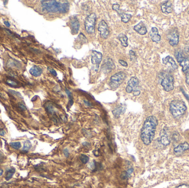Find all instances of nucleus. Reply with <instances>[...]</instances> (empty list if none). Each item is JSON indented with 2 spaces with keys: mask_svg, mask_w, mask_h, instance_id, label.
Listing matches in <instances>:
<instances>
[{
  "mask_svg": "<svg viewBox=\"0 0 189 188\" xmlns=\"http://www.w3.org/2000/svg\"><path fill=\"white\" fill-rule=\"evenodd\" d=\"M186 83L189 86V71L187 72L186 75Z\"/></svg>",
  "mask_w": 189,
  "mask_h": 188,
  "instance_id": "nucleus-40",
  "label": "nucleus"
},
{
  "mask_svg": "<svg viewBox=\"0 0 189 188\" xmlns=\"http://www.w3.org/2000/svg\"><path fill=\"white\" fill-rule=\"evenodd\" d=\"M158 124V120L155 116L147 118L141 132V140L144 144L149 145L151 144L155 136Z\"/></svg>",
  "mask_w": 189,
  "mask_h": 188,
  "instance_id": "nucleus-1",
  "label": "nucleus"
},
{
  "mask_svg": "<svg viewBox=\"0 0 189 188\" xmlns=\"http://www.w3.org/2000/svg\"><path fill=\"white\" fill-rule=\"evenodd\" d=\"M66 92L69 98V103L71 104V105H72L73 103V101H72V93L70 92L69 90L66 89Z\"/></svg>",
  "mask_w": 189,
  "mask_h": 188,
  "instance_id": "nucleus-31",
  "label": "nucleus"
},
{
  "mask_svg": "<svg viewBox=\"0 0 189 188\" xmlns=\"http://www.w3.org/2000/svg\"><path fill=\"white\" fill-rule=\"evenodd\" d=\"M102 59V54L100 52L93 50L91 54V62L92 64L96 67V70L99 68V65Z\"/></svg>",
  "mask_w": 189,
  "mask_h": 188,
  "instance_id": "nucleus-10",
  "label": "nucleus"
},
{
  "mask_svg": "<svg viewBox=\"0 0 189 188\" xmlns=\"http://www.w3.org/2000/svg\"><path fill=\"white\" fill-rule=\"evenodd\" d=\"M161 137L159 141L161 142V144L164 146H168L170 143V132H169V129L168 128L165 127L164 128H163L161 132Z\"/></svg>",
  "mask_w": 189,
  "mask_h": 188,
  "instance_id": "nucleus-8",
  "label": "nucleus"
},
{
  "mask_svg": "<svg viewBox=\"0 0 189 188\" xmlns=\"http://www.w3.org/2000/svg\"><path fill=\"white\" fill-rule=\"evenodd\" d=\"M48 70L49 71V72H50L53 75H54V76H56L57 75V74H56V72L54 69H53V68H48Z\"/></svg>",
  "mask_w": 189,
  "mask_h": 188,
  "instance_id": "nucleus-39",
  "label": "nucleus"
},
{
  "mask_svg": "<svg viewBox=\"0 0 189 188\" xmlns=\"http://www.w3.org/2000/svg\"><path fill=\"white\" fill-rule=\"evenodd\" d=\"M8 92H9L11 94H12V95H13V96L21 97V95L19 92H16V91H12V90H8Z\"/></svg>",
  "mask_w": 189,
  "mask_h": 188,
  "instance_id": "nucleus-34",
  "label": "nucleus"
},
{
  "mask_svg": "<svg viewBox=\"0 0 189 188\" xmlns=\"http://www.w3.org/2000/svg\"><path fill=\"white\" fill-rule=\"evenodd\" d=\"M119 63H120L122 66H124V67H127V66H128V64H127V62L125 61L124 60H119Z\"/></svg>",
  "mask_w": 189,
  "mask_h": 188,
  "instance_id": "nucleus-37",
  "label": "nucleus"
},
{
  "mask_svg": "<svg viewBox=\"0 0 189 188\" xmlns=\"http://www.w3.org/2000/svg\"><path fill=\"white\" fill-rule=\"evenodd\" d=\"M186 106L182 100H174L170 104V111L174 118L182 116L186 110Z\"/></svg>",
  "mask_w": 189,
  "mask_h": 188,
  "instance_id": "nucleus-3",
  "label": "nucleus"
},
{
  "mask_svg": "<svg viewBox=\"0 0 189 188\" xmlns=\"http://www.w3.org/2000/svg\"><path fill=\"white\" fill-rule=\"evenodd\" d=\"M168 40L169 44L173 47L177 45L179 41V34L177 29H172L168 34Z\"/></svg>",
  "mask_w": 189,
  "mask_h": 188,
  "instance_id": "nucleus-7",
  "label": "nucleus"
},
{
  "mask_svg": "<svg viewBox=\"0 0 189 188\" xmlns=\"http://www.w3.org/2000/svg\"><path fill=\"white\" fill-rule=\"evenodd\" d=\"M96 20V16L95 13H92L86 18L85 21V27L86 32L89 34H94Z\"/></svg>",
  "mask_w": 189,
  "mask_h": 188,
  "instance_id": "nucleus-6",
  "label": "nucleus"
},
{
  "mask_svg": "<svg viewBox=\"0 0 189 188\" xmlns=\"http://www.w3.org/2000/svg\"><path fill=\"white\" fill-rule=\"evenodd\" d=\"M104 65L102 66V68H104V70H106L107 71H111L112 70H113V68H115V65L112 61V60L111 59H108V60H107V61L105 62V64H103Z\"/></svg>",
  "mask_w": 189,
  "mask_h": 188,
  "instance_id": "nucleus-21",
  "label": "nucleus"
},
{
  "mask_svg": "<svg viewBox=\"0 0 189 188\" xmlns=\"http://www.w3.org/2000/svg\"><path fill=\"white\" fill-rule=\"evenodd\" d=\"M126 109V107L125 105H123V104L120 105V106H118L117 108H115L113 110V114L116 118H119L121 114H123L125 112Z\"/></svg>",
  "mask_w": 189,
  "mask_h": 188,
  "instance_id": "nucleus-18",
  "label": "nucleus"
},
{
  "mask_svg": "<svg viewBox=\"0 0 189 188\" xmlns=\"http://www.w3.org/2000/svg\"><path fill=\"white\" fill-rule=\"evenodd\" d=\"M15 171H16V170L14 168H11L9 169H8V171L6 173V177H5L6 180H10L12 178L13 174H15Z\"/></svg>",
  "mask_w": 189,
  "mask_h": 188,
  "instance_id": "nucleus-25",
  "label": "nucleus"
},
{
  "mask_svg": "<svg viewBox=\"0 0 189 188\" xmlns=\"http://www.w3.org/2000/svg\"><path fill=\"white\" fill-rule=\"evenodd\" d=\"M129 55H130V57H131V59L132 60L134 59V57H136L135 52H134L132 50H131V51L129 52Z\"/></svg>",
  "mask_w": 189,
  "mask_h": 188,
  "instance_id": "nucleus-36",
  "label": "nucleus"
},
{
  "mask_svg": "<svg viewBox=\"0 0 189 188\" xmlns=\"http://www.w3.org/2000/svg\"><path fill=\"white\" fill-rule=\"evenodd\" d=\"M8 66L11 68H20L21 67L20 62L15 60H9L8 61Z\"/></svg>",
  "mask_w": 189,
  "mask_h": 188,
  "instance_id": "nucleus-24",
  "label": "nucleus"
},
{
  "mask_svg": "<svg viewBox=\"0 0 189 188\" xmlns=\"http://www.w3.org/2000/svg\"><path fill=\"white\" fill-rule=\"evenodd\" d=\"M174 55H175V57L177 59V61L179 63H180V62H181L182 60L185 59V55H184L183 52L182 50H180L176 51L175 52Z\"/></svg>",
  "mask_w": 189,
  "mask_h": 188,
  "instance_id": "nucleus-23",
  "label": "nucleus"
},
{
  "mask_svg": "<svg viewBox=\"0 0 189 188\" xmlns=\"http://www.w3.org/2000/svg\"><path fill=\"white\" fill-rule=\"evenodd\" d=\"M29 73L34 77H39L41 75L42 73V68L37 66H34L29 70Z\"/></svg>",
  "mask_w": 189,
  "mask_h": 188,
  "instance_id": "nucleus-19",
  "label": "nucleus"
},
{
  "mask_svg": "<svg viewBox=\"0 0 189 188\" xmlns=\"http://www.w3.org/2000/svg\"><path fill=\"white\" fill-rule=\"evenodd\" d=\"M174 80L173 76L170 74H165L162 78L161 85L166 92L173 91L174 88Z\"/></svg>",
  "mask_w": 189,
  "mask_h": 188,
  "instance_id": "nucleus-5",
  "label": "nucleus"
},
{
  "mask_svg": "<svg viewBox=\"0 0 189 188\" xmlns=\"http://www.w3.org/2000/svg\"><path fill=\"white\" fill-rule=\"evenodd\" d=\"M79 38L80 39V40H81L82 41H84V43L88 42V40L86 39V38L85 36L82 33H80V34H79Z\"/></svg>",
  "mask_w": 189,
  "mask_h": 188,
  "instance_id": "nucleus-33",
  "label": "nucleus"
},
{
  "mask_svg": "<svg viewBox=\"0 0 189 188\" xmlns=\"http://www.w3.org/2000/svg\"><path fill=\"white\" fill-rule=\"evenodd\" d=\"M163 64L167 65L168 64H170L172 68L174 70H177L178 68L177 65L175 62V61L174 60L172 57L170 56H167L166 57H164V59H163Z\"/></svg>",
  "mask_w": 189,
  "mask_h": 188,
  "instance_id": "nucleus-17",
  "label": "nucleus"
},
{
  "mask_svg": "<svg viewBox=\"0 0 189 188\" xmlns=\"http://www.w3.org/2000/svg\"><path fill=\"white\" fill-rule=\"evenodd\" d=\"M4 155H3V153L0 152V163L4 160Z\"/></svg>",
  "mask_w": 189,
  "mask_h": 188,
  "instance_id": "nucleus-42",
  "label": "nucleus"
},
{
  "mask_svg": "<svg viewBox=\"0 0 189 188\" xmlns=\"http://www.w3.org/2000/svg\"><path fill=\"white\" fill-rule=\"evenodd\" d=\"M172 138H173V140H174V141H179V139H180V136L179 134L178 133L175 132V133H174V134H173V137H172Z\"/></svg>",
  "mask_w": 189,
  "mask_h": 188,
  "instance_id": "nucleus-32",
  "label": "nucleus"
},
{
  "mask_svg": "<svg viewBox=\"0 0 189 188\" xmlns=\"http://www.w3.org/2000/svg\"><path fill=\"white\" fill-rule=\"evenodd\" d=\"M121 18H122V21L123 23H127V22H128L129 20L131 19V15L129 14L125 13L121 16Z\"/></svg>",
  "mask_w": 189,
  "mask_h": 188,
  "instance_id": "nucleus-27",
  "label": "nucleus"
},
{
  "mask_svg": "<svg viewBox=\"0 0 189 188\" xmlns=\"http://www.w3.org/2000/svg\"><path fill=\"white\" fill-rule=\"evenodd\" d=\"M18 107H19V108H20V109L22 110H23V111H24V110H27V108H26V107L24 105V104H23V103H18Z\"/></svg>",
  "mask_w": 189,
  "mask_h": 188,
  "instance_id": "nucleus-35",
  "label": "nucleus"
},
{
  "mask_svg": "<svg viewBox=\"0 0 189 188\" xmlns=\"http://www.w3.org/2000/svg\"><path fill=\"white\" fill-rule=\"evenodd\" d=\"M161 11L163 13L166 14H169L173 11L172 4L169 1H165L161 4Z\"/></svg>",
  "mask_w": 189,
  "mask_h": 188,
  "instance_id": "nucleus-15",
  "label": "nucleus"
},
{
  "mask_svg": "<svg viewBox=\"0 0 189 188\" xmlns=\"http://www.w3.org/2000/svg\"><path fill=\"white\" fill-rule=\"evenodd\" d=\"M9 145L11 146V147H12V148L15 150H19L21 147V144L19 141L11 142L9 144Z\"/></svg>",
  "mask_w": 189,
  "mask_h": 188,
  "instance_id": "nucleus-28",
  "label": "nucleus"
},
{
  "mask_svg": "<svg viewBox=\"0 0 189 188\" xmlns=\"http://www.w3.org/2000/svg\"><path fill=\"white\" fill-rule=\"evenodd\" d=\"M149 36L155 43H159L161 40V36L159 34L158 30L156 27H153L149 32Z\"/></svg>",
  "mask_w": 189,
  "mask_h": 188,
  "instance_id": "nucleus-12",
  "label": "nucleus"
},
{
  "mask_svg": "<svg viewBox=\"0 0 189 188\" xmlns=\"http://www.w3.org/2000/svg\"><path fill=\"white\" fill-rule=\"evenodd\" d=\"M64 154L65 156H66V157H68L69 156V153L68 150L67 149H65L64 150Z\"/></svg>",
  "mask_w": 189,
  "mask_h": 188,
  "instance_id": "nucleus-44",
  "label": "nucleus"
},
{
  "mask_svg": "<svg viewBox=\"0 0 189 188\" xmlns=\"http://www.w3.org/2000/svg\"><path fill=\"white\" fill-rule=\"evenodd\" d=\"M189 149V144L188 142H185L182 144L178 145L177 147L174 148V151L176 155H180L184 152Z\"/></svg>",
  "mask_w": 189,
  "mask_h": 188,
  "instance_id": "nucleus-11",
  "label": "nucleus"
},
{
  "mask_svg": "<svg viewBox=\"0 0 189 188\" xmlns=\"http://www.w3.org/2000/svg\"><path fill=\"white\" fill-rule=\"evenodd\" d=\"M127 86L132 89L133 93L139 91V80L136 77H132L128 81Z\"/></svg>",
  "mask_w": 189,
  "mask_h": 188,
  "instance_id": "nucleus-13",
  "label": "nucleus"
},
{
  "mask_svg": "<svg viewBox=\"0 0 189 188\" xmlns=\"http://www.w3.org/2000/svg\"><path fill=\"white\" fill-rule=\"evenodd\" d=\"M5 29V30L6 31V32L8 33V34H9V35H11V34H12V32H11V31H9V30H8V29Z\"/></svg>",
  "mask_w": 189,
  "mask_h": 188,
  "instance_id": "nucleus-46",
  "label": "nucleus"
},
{
  "mask_svg": "<svg viewBox=\"0 0 189 188\" xmlns=\"http://www.w3.org/2000/svg\"><path fill=\"white\" fill-rule=\"evenodd\" d=\"M6 83L9 86H12V87H15L17 86V83L16 82H15V81L12 80H7L6 81Z\"/></svg>",
  "mask_w": 189,
  "mask_h": 188,
  "instance_id": "nucleus-30",
  "label": "nucleus"
},
{
  "mask_svg": "<svg viewBox=\"0 0 189 188\" xmlns=\"http://www.w3.org/2000/svg\"><path fill=\"white\" fill-rule=\"evenodd\" d=\"M3 173H4L3 170L1 168H0V176H1L3 174Z\"/></svg>",
  "mask_w": 189,
  "mask_h": 188,
  "instance_id": "nucleus-47",
  "label": "nucleus"
},
{
  "mask_svg": "<svg viewBox=\"0 0 189 188\" xmlns=\"http://www.w3.org/2000/svg\"><path fill=\"white\" fill-rule=\"evenodd\" d=\"M5 135V131L3 129H0V136H4Z\"/></svg>",
  "mask_w": 189,
  "mask_h": 188,
  "instance_id": "nucleus-43",
  "label": "nucleus"
},
{
  "mask_svg": "<svg viewBox=\"0 0 189 188\" xmlns=\"http://www.w3.org/2000/svg\"><path fill=\"white\" fill-rule=\"evenodd\" d=\"M32 147V144L30 141L26 140L24 142L23 147L22 148V151L24 152H28V151Z\"/></svg>",
  "mask_w": 189,
  "mask_h": 188,
  "instance_id": "nucleus-26",
  "label": "nucleus"
},
{
  "mask_svg": "<svg viewBox=\"0 0 189 188\" xmlns=\"http://www.w3.org/2000/svg\"><path fill=\"white\" fill-rule=\"evenodd\" d=\"M126 77V75L125 72H120L116 73L111 77L109 86L113 89L118 88L124 81Z\"/></svg>",
  "mask_w": 189,
  "mask_h": 188,
  "instance_id": "nucleus-4",
  "label": "nucleus"
},
{
  "mask_svg": "<svg viewBox=\"0 0 189 188\" xmlns=\"http://www.w3.org/2000/svg\"><path fill=\"white\" fill-rule=\"evenodd\" d=\"M176 188H189V185H186V184H182L179 187H177Z\"/></svg>",
  "mask_w": 189,
  "mask_h": 188,
  "instance_id": "nucleus-41",
  "label": "nucleus"
},
{
  "mask_svg": "<svg viewBox=\"0 0 189 188\" xmlns=\"http://www.w3.org/2000/svg\"><path fill=\"white\" fill-rule=\"evenodd\" d=\"M70 27L72 34H77L80 28V23L75 17L72 18L70 20Z\"/></svg>",
  "mask_w": 189,
  "mask_h": 188,
  "instance_id": "nucleus-14",
  "label": "nucleus"
},
{
  "mask_svg": "<svg viewBox=\"0 0 189 188\" xmlns=\"http://www.w3.org/2000/svg\"><path fill=\"white\" fill-rule=\"evenodd\" d=\"M85 103L86 104V105H90V103H89V102H88L87 100H84Z\"/></svg>",
  "mask_w": 189,
  "mask_h": 188,
  "instance_id": "nucleus-48",
  "label": "nucleus"
},
{
  "mask_svg": "<svg viewBox=\"0 0 189 188\" xmlns=\"http://www.w3.org/2000/svg\"><path fill=\"white\" fill-rule=\"evenodd\" d=\"M80 160L84 164H86L88 162V161L89 160V157L86 155H81L80 157Z\"/></svg>",
  "mask_w": 189,
  "mask_h": 188,
  "instance_id": "nucleus-29",
  "label": "nucleus"
},
{
  "mask_svg": "<svg viewBox=\"0 0 189 188\" xmlns=\"http://www.w3.org/2000/svg\"><path fill=\"white\" fill-rule=\"evenodd\" d=\"M98 30L100 32V36L102 38L106 39L109 36V30L107 24L105 20L101 21L98 26Z\"/></svg>",
  "mask_w": 189,
  "mask_h": 188,
  "instance_id": "nucleus-9",
  "label": "nucleus"
},
{
  "mask_svg": "<svg viewBox=\"0 0 189 188\" xmlns=\"http://www.w3.org/2000/svg\"><path fill=\"white\" fill-rule=\"evenodd\" d=\"M120 6L118 4H113L112 9L115 11H118L119 10V9H120Z\"/></svg>",
  "mask_w": 189,
  "mask_h": 188,
  "instance_id": "nucleus-38",
  "label": "nucleus"
},
{
  "mask_svg": "<svg viewBox=\"0 0 189 188\" xmlns=\"http://www.w3.org/2000/svg\"><path fill=\"white\" fill-rule=\"evenodd\" d=\"M118 39L121 41V45L127 47L128 46V38L124 34H120L118 37Z\"/></svg>",
  "mask_w": 189,
  "mask_h": 188,
  "instance_id": "nucleus-22",
  "label": "nucleus"
},
{
  "mask_svg": "<svg viewBox=\"0 0 189 188\" xmlns=\"http://www.w3.org/2000/svg\"><path fill=\"white\" fill-rule=\"evenodd\" d=\"M182 66V71L184 73H187L189 70V57H185V59L179 63Z\"/></svg>",
  "mask_w": 189,
  "mask_h": 188,
  "instance_id": "nucleus-20",
  "label": "nucleus"
},
{
  "mask_svg": "<svg viewBox=\"0 0 189 188\" xmlns=\"http://www.w3.org/2000/svg\"><path fill=\"white\" fill-rule=\"evenodd\" d=\"M43 9L51 13H65L68 11L69 4L68 1L44 0L41 1Z\"/></svg>",
  "mask_w": 189,
  "mask_h": 188,
  "instance_id": "nucleus-2",
  "label": "nucleus"
},
{
  "mask_svg": "<svg viewBox=\"0 0 189 188\" xmlns=\"http://www.w3.org/2000/svg\"><path fill=\"white\" fill-rule=\"evenodd\" d=\"M4 24H5L7 27H10V24H9V23L8 22V21H7V20L4 21Z\"/></svg>",
  "mask_w": 189,
  "mask_h": 188,
  "instance_id": "nucleus-45",
  "label": "nucleus"
},
{
  "mask_svg": "<svg viewBox=\"0 0 189 188\" xmlns=\"http://www.w3.org/2000/svg\"><path fill=\"white\" fill-rule=\"evenodd\" d=\"M134 29L141 35H145L147 33V29L143 22H141L134 27Z\"/></svg>",
  "mask_w": 189,
  "mask_h": 188,
  "instance_id": "nucleus-16",
  "label": "nucleus"
}]
</instances>
